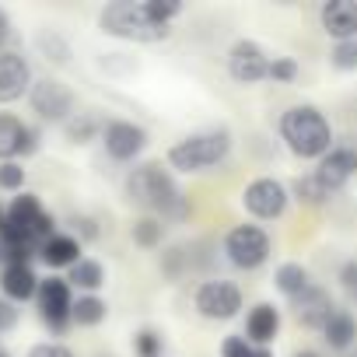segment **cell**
I'll return each mask as SVG.
<instances>
[{"label":"cell","instance_id":"cell-1","mask_svg":"<svg viewBox=\"0 0 357 357\" xmlns=\"http://www.w3.org/2000/svg\"><path fill=\"white\" fill-rule=\"evenodd\" d=\"M126 200L158 221H186L193 214L190 197L178 190L175 175L161 161H144L126 175Z\"/></svg>","mask_w":357,"mask_h":357},{"label":"cell","instance_id":"cell-2","mask_svg":"<svg viewBox=\"0 0 357 357\" xmlns=\"http://www.w3.org/2000/svg\"><path fill=\"white\" fill-rule=\"evenodd\" d=\"M277 130H280L284 147L301 161H322L336 147L333 144V126H329L326 112L315 109V105H291L280 116Z\"/></svg>","mask_w":357,"mask_h":357},{"label":"cell","instance_id":"cell-3","mask_svg":"<svg viewBox=\"0 0 357 357\" xmlns=\"http://www.w3.org/2000/svg\"><path fill=\"white\" fill-rule=\"evenodd\" d=\"M228 154H231V133L225 126H211V130H200V133L175 140L168 147L165 161H168V168L183 172V175H200V172L218 168Z\"/></svg>","mask_w":357,"mask_h":357},{"label":"cell","instance_id":"cell-4","mask_svg":"<svg viewBox=\"0 0 357 357\" xmlns=\"http://www.w3.org/2000/svg\"><path fill=\"white\" fill-rule=\"evenodd\" d=\"M98 29L112 39H123V43H144V46H154V43H165L172 36V29L158 25L147 18L144 11V0H112V4L102 8L98 15Z\"/></svg>","mask_w":357,"mask_h":357},{"label":"cell","instance_id":"cell-5","mask_svg":"<svg viewBox=\"0 0 357 357\" xmlns=\"http://www.w3.org/2000/svg\"><path fill=\"white\" fill-rule=\"evenodd\" d=\"M221 249H225V259L235 266V270H259L270 256H273V238H270V231L266 228H259V225H235L228 235H225V242H221Z\"/></svg>","mask_w":357,"mask_h":357},{"label":"cell","instance_id":"cell-6","mask_svg":"<svg viewBox=\"0 0 357 357\" xmlns=\"http://www.w3.org/2000/svg\"><path fill=\"white\" fill-rule=\"evenodd\" d=\"M242 305H245V298H242V287L235 280L214 277V280H204L193 291V308L211 322H231L242 312Z\"/></svg>","mask_w":357,"mask_h":357},{"label":"cell","instance_id":"cell-7","mask_svg":"<svg viewBox=\"0 0 357 357\" xmlns=\"http://www.w3.org/2000/svg\"><path fill=\"white\" fill-rule=\"evenodd\" d=\"M287 204H291V190L280 183V178H273V175H256L252 183L242 190V207L256 221H277V218H284Z\"/></svg>","mask_w":357,"mask_h":357},{"label":"cell","instance_id":"cell-8","mask_svg":"<svg viewBox=\"0 0 357 357\" xmlns=\"http://www.w3.org/2000/svg\"><path fill=\"white\" fill-rule=\"evenodd\" d=\"M36 301H39V319L46 322V329L53 336H63L70 326V315H74V287L63 277H46V280H39Z\"/></svg>","mask_w":357,"mask_h":357},{"label":"cell","instance_id":"cell-9","mask_svg":"<svg viewBox=\"0 0 357 357\" xmlns=\"http://www.w3.org/2000/svg\"><path fill=\"white\" fill-rule=\"evenodd\" d=\"M29 105H32V112H36L43 123H67V119L74 116L77 98H74V91H70L63 81H56V77H39V81H32Z\"/></svg>","mask_w":357,"mask_h":357},{"label":"cell","instance_id":"cell-10","mask_svg":"<svg viewBox=\"0 0 357 357\" xmlns=\"http://www.w3.org/2000/svg\"><path fill=\"white\" fill-rule=\"evenodd\" d=\"M228 74H231L235 84H245V88L270 81V53L252 39H238L228 50Z\"/></svg>","mask_w":357,"mask_h":357},{"label":"cell","instance_id":"cell-11","mask_svg":"<svg viewBox=\"0 0 357 357\" xmlns=\"http://www.w3.org/2000/svg\"><path fill=\"white\" fill-rule=\"evenodd\" d=\"M102 144H105V154L112 161H137L144 151H147V130L137 126L133 119H109L105 130H102Z\"/></svg>","mask_w":357,"mask_h":357},{"label":"cell","instance_id":"cell-12","mask_svg":"<svg viewBox=\"0 0 357 357\" xmlns=\"http://www.w3.org/2000/svg\"><path fill=\"white\" fill-rule=\"evenodd\" d=\"M357 175V147L354 144H336L322 161H319V168H315V178L319 183L336 197L350 178Z\"/></svg>","mask_w":357,"mask_h":357},{"label":"cell","instance_id":"cell-13","mask_svg":"<svg viewBox=\"0 0 357 357\" xmlns=\"http://www.w3.org/2000/svg\"><path fill=\"white\" fill-rule=\"evenodd\" d=\"M36 151H39V130H32L11 112H0V161L29 158Z\"/></svg>","mask_w":357,"mask_h":357},{"label":"cell","instance_id":"cell-14","mask_svg":"<svg viewBox=\"0 0 357 357\" xmlns=\"http://www.w3.org/2000/svg\"><path fill=\"white\" fill-rule=\"evenodd\" d=\"M32 91V67L22 53H0V105H11Z\"/></svg>","mask_w":357,"mask_h":357},{"label":"cell","instance_id":"cell-15","mask_svg":"<svg viewBox=\"0 0 357 357\" xmlns=\"http://www.w3.org/2000/svg\"><path fill=\"white\" fill-rule=\"evenodd\" d=\"M322 32L336 43H354L357 39V0H326L319 11Z\"/></svg>","mask_w":357,"mask_h":357},{"label":"cell","instance_id":"cell-16","mask_svg":"<svg viewBox=\"0 0 357 357\" xmlns=\"http://www.w3.org/2000/svg\"><path fill=\"white\" fill-rule=\"evenodd\" d=\"M291 308H294V319H298L305 329H319V333H322V326L329 322V315L336 312L333 294H329L326 287H319V284H312L305 294H298V298L291 301Z\"/></svg>","mask_w":357,"mask_h":357},{"label":"cell","instance_id":"cell-17","mask_svg":"<svg viewBox=\"0 0 357 357\" xmlns=\"http://www.w3.org/2000/svg\"><path fill=\"white\" fill-rule=\"evenodd\" d=\"M249 343L256 347H270L277 336H280V308L270 305V301H259L249 308L245 315V333H242Z\"/></svg>","mask_w":357,"mask_h":357},{"label":"cell","instance_id":"cell-18","mask_svg":"<svg viewBox=\"0 0 357 357\" xmlns=\"http://www.w3.org/2000/svg\"><path fill=\"white\" fill-rule=\"evenodd\" d=\"M0 291L8 301H32L39 294V277L29 263H11L0 270Z\"/></svg>","mask_w":357,"mask_h":357},{"label":"cell","instance_id":"cell-19","mask_svg":"<svg viewBox=\"0 0 357 357\" xmlns=\"http://www.w3.org/2000/svg\"><path fill=\"white\" fill-rule=\"evenodd\" d=\"M39 259H43L46 266H53V270H70L74 263L84 259V256H81V238L56 231L53 238H46V242L39 245Z\"/></svg>","mask_w":357,"mask_h":357},{"label":"cell","instance_id":"cell-20","mask_svg":"<svg viewBox=\"0 0 357 357\" xmlns=\"http://www.w3.org/2000/svg\"><path fill=\"white\" fill-rule=\"evenodd\" d=\"M322 340H326L329 350H350L357 343V319H354V312L336 308L329 315V322L322 326Z\"/></svg>","mask_w":357,"mask_h":357},{"label":"cell","instance_id":"cell-21","mask_svg":"<svg viewBox=\"0 0 357 357\" xmlns=\"http://www.w3.org/2000/svg\"><path fill=\"white\" fill-rule=\"evenodd\" d=\"M273 287H277L287 301H294L298 294H305V291L312 287V273H308V266H301L298 259H287V263H280V266L273 270Z\"/></svg>","mask_w":357,"mask_h":357},{"label":"cell","instance_id":"cell-22","mask_svg":"<svg viewBox=\"0 0 357 357\" xmlns=\"http://www.w3.org/2000/svg\"><path fill=\"white\" fill-rule=\"evenodd\" d=\"M67 284H70V287H77V291H84V294H95V291H102V287H105V266H102L98 259L84 256L81 263H74V266H70Z\"/></svg>","mask_w":357,"mask_h":357},{"label":"cell","instance_id":"cell-23","mask_svg":"<svg viewBox=\"0 0 357 357\" xmlns=\"http://www.w3.org/2000/svg\"><path fill=\"white\" fill-rule=\"evenodd\" d=\"M291 200H298V204H305V207H326L329 200H333V193L315 178V172H308V175H298V178H291Z\"/></svg>","mask_w":357,"mask_h":357},{"label":"cell","instance_id":"cell-24","mask_svg":"<svg viewBox=\"0 0 357 357\" xmlns=\"http://www.w3.org/2000/svg\"><path fill=\"white\" fill-rule=\"evenodd\" d=\"M105 315H109L105 298H98V294H77V298H74V315H70L74 326L91 329V326H102Z\"/></svg>","mask_w":357,"mask_h":357},{"label":"cell","instance_id":"cell-25","mask_svg":"<svg viewBox=\"0 0 357 357\" xmlns=\"http://www.w3.org/2000/svg\"><path fill=\"white\" fill-rule=\"evenodd\" d=\"M102 130H105V123L98 116H91V112H74L63 123V133H67L70 144H91L95 137H102Z\"/></svg>","mask_w":357,"mask_h":357},{"label":"cell","instance_id":"cell-26","mask_svg":"<svg viewBox=\"0 0 357 357\" xmlns=\"http://www.w3.org/2000/svg\"><path fill=\"white\" fill-rule=\"evenodd\" d=\"M36 46H39V53H43L50 63H56V67H67V63H70V43H67L60 32H53V29L39 32Z\"/></svg>","mask_w":357,"mask_h":357},{"label":"cell","instance_id":"cell-27","mask_svg":"<svg viewBox=\"0 0 357 357\" xmlns=\"http://www.w3.org/2000/svg\"><path fill=\"white\" fill-rule=\"evenodd\" d=\"M130 238H133V245H140V249H158L161 238H165V225H161L158 218H147V214H144V218L133 221Z\"/></svg>","mask_w":357,"mask_h":357},{"label":"cell","instance_id":"cell-28","mask_svg":"<svg viewBox=\"0 0 357 357\" xmlns=\"http://www.w3.org/2000/svg\"><path fill=\"white\" fill-rule=\"evenodd\" d=\"M221 357H273L270 347H256L245 336H225L221 340Z\"/></svg>","mask_w":357,"mask_h":357},{"label":"cell","instance_id":"cell-29","mask_svg":"<svg viewBox=\"0 0 357 357\" xmlns=\"http://www.w3.org/2000/svg\"><path fill=\"white\" fill-rule=\"evenodd\" d=\"M144 11H147L151 22L172 29V22L183 15V4H178V0H144Z\"/></svg>","mask_w":357,"mask_h":357},{"label":"cell","instance_id":"cell-30","mask_svg":"<svg viewBox=\"0 0 357 357\" xmlns=\"http://www.w3.org/2000/svg\"><path fill=\"white\" fill-rule=\"evenodd\" d=\"M301 74L294 56H270V81L273 84H294Z\"/></svg>","mask_w":357,"mask_h":357},{"label":"cell","instance_id":"cell-31","mask_svg":"<svg viewBox=\"0 0 357 357\" xmlns=\"http://www.w3.org/2000/svg\"><path fill=\"white\" fill-rule=\"evenodd\" d=\"M25 168L18 161H0V193H22Z\"/></svg>","mask_w":357,"mask_h":357},{"label":"cell","instance_id":"cell-32","mask_svg":"<svg viewBox=\"0 0 357 357\" xmlns=\"http://www.w3.org/2000/svg\"><path fill=\"white\" fill-rule=\"evenodd\" d=\"M161 347H165V340H161V333H154V329H140V333L133 336L137 357H165Z\"/></svg>","mask_w":357,"mask_h":357},{"label":"cell","instance_id":"cell-33","mask_svg":"<svg viewBox=\"0 0 357 357\" xmlns=\"http://www.w3.org/2000/svg\"><path fill=\"white\" fill-rule=\"evenodd\" d=\"M329 63H333L336 70H343V74L357 70V39H354V43H336L333 53H329Z\"/></svg>","mask_w":357,"mask_h":357},{"label":"cell","instance_id":"cell-34","mask_svg":"<svg viewBox=\"0 0 357 357\" xmlns=\"http://www.w3.org/2000/svg\"><path fill=\"white\" fill-rule=\"evenodd\" d=\"M336 280H340L343 294H347L350 301H357V259H343V263H340Z\"/></svg>","mask_w":357,"mask_h":357},{"label":"cell","instance_id":"cell-35","mask_svg":"<svg viewBox=\"0 0 357 357\" xmlns=\"http://www.w3.org/2000/svg\"><path fill=\"white\" fill-rule=\"evenodd\" d=\"M29 357H77L67 343H56V340H46V343H36L29 347Z\"/></svg>","mask_w":357,"mask_h":357},{"label":"cell","instance_id":"cell-36","mask_svg":"<svg viewBox=\"0 0 357 357\" xmlns=\"http://www.w3.org/2000/svg\"><path fill=\"white\" fill-rule=\"evenodd\" d=\"M18 322V308L8 301V298H0V333H4V329H11Z\"/></svg>","mask_w":357,"mask_h":357},{"label":"cell","instance_id":"cell-37","mask_svg":"<svg viewBox=\"0 0 357 357\" xmlns=\"http://www.w3.org/2000/svg\"><path fill=\"white\" fill-rule=\"evenodd\" d=\"M8 36H11V18H8V11H4V8H0V53H4Z\"/></svg>","mask_w":357,"mask_h":357},{"label":"cell","instance_id":"cell-38","mask_svg":"<svg viewBox=\"0 0 357 357\" xmlns=\"http://www.w3.org/2000/svg\"><path fill=\"white\" fill-rule=\"evenodd\" d=\"M74 225H81V235H84V238H95V235H98V228H95L88 218H74Z\"/></svg>","mask_w":357,"mask_h":357},{"label":"cell","instance_id":"cell-39","mask_svg":"<svg viewBox=\"0 0 357 357\" xmlns=\"http://www.w3.org/2000/svg\"><path fill=\"white\" fill-rule=\"evenodd\" d=\"M291 357H322V354H319V350H312V347H305V350H294Z\"/></svg>","mask_w":357,"mask_h":357},{"label":"cell","instance_id":"cell-40","mask_svg":"<svg viewBox=\"0 0 357 357\" xmlns=\"http://www.w3.org/2000/svg\"><path fill=\"white\" fill-rule=\"evenodd\" d=\"M4 228H8V207L0 204V231H4Z\"/></svg>","mask_w":357,"mask_h":357},{"label":"cell","instance_id":"cell-41","mask_svg":"<svg viewBox=\"0 0 357 357\" xmlns=\"http://www.w3.org/2000/svg\"><path fill=\"white\" fill-rule=\"evenodd\" d=\"M0 357H8V354H4V350H0Z\"/></svg>","mask_w":357,"mask_h":357},{"label":"cell","instance_id":"cell-42","mask_svg":"<svg viewBox=\"0 0 357 357\" xmlns=\"http://www.w3.org/2000/svg\"><path fill=\"white\" fill-rule=\"evenodd\" d=\"M354 357H357V354H354Z\"/></svg>","mask_w":357,"mask_h":357}]
</instances>
